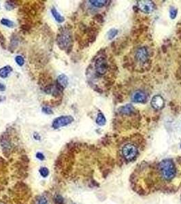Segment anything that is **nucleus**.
Segmentation results:
<instances>
[{"mask_svg":"<svg viewBox=\"0 0 181 204\" xmlns=\"http://www.w3.org/2000/svg\"><path fill=\"white\" fill-rule=\"evenodd\" d=\"M19 40L17 35L15 34H12V37H11V40H10V47L9 50L10 51H11V53H14V50L16 49L17 46H19Z\"/></svg>","mask_w":181,"mask_h":204,"instance_id":"13","label":"nucleus"},{"mask_svg":"<svg viewBox=\"0 0 181 204\" xmlns=\"http://www.w3.org/2000/svg\"><path fill=\"white\" fill-rule=\"evenodd\" d=\"M118 30L116 29H111L109 30L108 34H107V36H108V40H112L113 38H115V36L118 34Z\"/></svg>","mask_w":181,"mask_h":204,"instance_id":"22","label":"nucleus"},{"mask_svg":"<svg viewBox=\"0 0 181 204\" xmlns=\"http://www.w3.org/2000/svg\"><path fill=\"white\" fill-rule=\"evenodd\" d=\"M1 23L3 25L9 28H13L15 26L14 23L8 19H2L1 20Z\"/></svg>","mask_w":181,"mask_h":204,"instance_id":"21","label":"nucleus"},{"mask_svg":"<svg viewBox=\"0 0 181 204\" xmlns=\"http://www.w3.org/2000/svg\"><path fill=\"white\" fill-rule=\"evenodd\" d=\"M34 204H49V202L47 197L41 195V196L37 197Z\"/></svg>","mask_w":181,"mask_h":204,"instance_id":"20","label":"nucleus"},{"mask_svg":"<svg viewBox=\"0 0 181 204\" xmlns=\"http://www.w3.org/2000/svg\"><path fill=\"white\" fill-rule=\"evenodd\" d=\"M0 44L3 49H6V38L1 32H0Z\"/></svg>","mask_w":181,"mask_h":204,"instance_id":"28","label":"nucleus"},{"mask_svg":"<svg viewBox=\"0 0 181 204\" xmlns=\"http://www.w3.org/2000/svg\"><path fill=\"white\" fill-rule=\"evenodd\" d=\"M15 61H16L17 65L20 67L23 66L24 63H25V59H24V58L21 55H17L16 57H15Z\"/></svg>","mask_w":181,"mask_h":204,"instance_id":"25","label":"nucleus"},{"mask_svg":"<svg viewBox=\"0 0 181 204\" xmlns=\"http://www.w3.org/2000/svg\"><path fill=\"white\" fill-rule=\"evenodd\" d=\"M39 172H40L41 176L43 178H47L49 175V170L47 168H45V167L41 168L39 170Z\"/></svg>","mask_w":181,"mask_h":204,"instance_id":"24","label":"nucleus"},{"mask_svg":"<svg viewBox=\"0 0 181 204\" xmlns=\"http://www.w3.org/2000/svg\"><path fill=\"white\" fill-rule=\"evenodd\" d=\"M139 10L145 14H150L154 10V4L149 0H140L137 3Z\"/></svg>","mask_w":181,"mask_h":204,"instance_id":"7","label":"nucleus"},{"mask_svg":"<svg viewBox=\"0 0 181 204\" xmlns=\"http://www.w3.org/2000/svg\"><path fill=\"white\" fill-rule=\"evenodd\" d=\"M4 99H5V98H4V97H0V101H4Z\"/></svg>","mask_w":181,"mask_h":204,"instance_id":"35","label":"nucleus"},{"mask_svg":"<svg viewBox=\"0 0 181 204\" xmlns=\"http://www.w3.org/2000/svg\"><path fill=\"white\" fill-rule=\"evenodd\" d=\"M89 2L95 7L101 8L106 5L108 1H106V0H90Z\"/></svg>","mask_w":181,"mask_h":204,"instance_id":"18","label":"nucleus"},{"mask_svg":"<svg viewBox=\"0 0 181 204\" xmlns=\"http://www.w3.org/2000/svg\"><path fill=\"white\" fill-rule=\"evenodd\" d=\"M95 71L97 74L100 76L104 75L108 70V62L104 57H98L95 63Z\"/></svg>","mask_w":181,"mask_h":204,"instance_id":"6","label":"nucleus"},{"mask_svg":"<svg viewBox=\"0 0 181 204\" xmlns=\"http://www.w3.org/2000/svg\"><path fill=\"white\" fill-rule=\"evenodd\" d=\"M6 90V86L4 84L0 83V91H4Z\"/></svg>","mask_w":181,"mask_h":204,"instance_id":"34","label":"nucleus"},{"mask_svg":"<svg viewBox=\"0 0 181 204\" xmlns=\"http://www.w3.org/2000/svg\"><path fill=\"white\" fill-rule=\"evenodd\" d=\"M132 100L136 103H144L147 99V94L142 91H136L132 95Z\"/></svg>","mask_w":181,"mask_h":204,"instance_id":"11","label":"nucleus"},{"mask_svg":"<svg viewBox=\"0 0 181 204\" xmlns=\"http://www.w3.org/2000/svg\"><path fill=\"white\" fill-rule=\"evenodd\" d=\"M53 201L55 204H64L65 203L64 198L61 195H57L54 197Z\"/></svg>","mask_w":181,"mask_h":204,"instance_id":"23","label":"nucleus"},{"mask_svg":"<svg viewBox=\"0 0 181 204\" xmlns=\"http://www.w3.org/2000/svg\"><path fill=\"white\" fill-rule=\"evenodd\" d=\"M177 13L178 10L175 8L172 7L170 10V19H172V20L175 19L176 16H177Z\"/></svg>","mask_w":181,"mask_h":204,"instance_id":"26","label":"nucleus"},{"mask_svg":"<svg viewBox=\"0 0 181 204\" xmlns=\"http://www.w3.org/2000/svg\"><path fill=\"white\" fill-rule=\"evenodd\" d=\"M96 123L99 126H104L105 125L106 123V119L105 118V116H104V115L102 113V112H99V113H98L97 118H96Z\"/></svg>","mask_w":181,"mask_h":204,"instance_id":"16","label":"nucleus"},{"mask_svg":"<svg viewBox=\"0 0 181 204\" xmlns=\"http://www.w3.org/2000/svg\"><path fill=\"white\" fill-rule=\"evenodd\" d=\"M180 148H181V145H180Z\"/></svg>","mask_w":181,"mask_h":204,"instance_id":"36","label":"nucleus"},{"mask_svg":"<svg viewBox=\"0 0 181 204\" xmlns=\"http://www.w3.org/2000/svg\"><path fill=\"white\" fill-rule=\"evenodd\" d=\"M122 153L124 158L129 161L133 160L138 155V148L132 144H127L123 147Z\"/></svg>","mask_w":181,"mask_h":204,"instance_id":"5","label":"nucleus"},{"mask_svg":"<svg viewBox=\"0 0 181 204\" xmlns=\"http://www.w3.org/2000/svg\"><path fill=\"white\" fill-rule=\"evenodd\" d=\"M151 106L155 110H161L164 107L165 101L161 95H157L152 97L150 102Z\"/></svg>","mask_w":181,"mask_h":204,"instance_id":"10","label":"nucleus"},{"mask_svg":"<svg viewBox=\"0 0 181 204\" xmlns=\"http://www.w3.org/2000/svg\"><path fill=\"white\" fill-rule=\"evenodd\" d=\"M31 25H29V24H27V23L23 24V25H22L21 26V29L25 31H29V30L31 29Z\"/></svg>","mask_w":181,"mask_h":204,"instance_id":"29","label":"nucleus"},{"mask_svg":"<svg viewBox=\"0 0 181 204\" xmlns=\"http://www.w3.org/2000/svg\"><path fill=\"white\" fill-rule=\"evenodd\" d=\"M133 111H134V108L132 107L131 104H127V105L124 106L120 108V112L125 114H131Z\"/></svg>","mask_w":181,"mask_h":204,"instance_id":"17","label":"nucleus"},{"mask_svg":"<svg viewBox=\"0 0 181 204\" xmlns=\"http://www.w3.org/2000/svg\"><path fill=\"white\" fill-rule=\"evenodd\" d=\"M36 157L37 159H39L40 160H44L45 159L44 155L42 153H40V152H39V153H36Z\"/></svg>","mask_w":181,"mask_h":204,"instance_id":"30","label":"nucleus"},{"mask_svg":"<svg viewBox=\"0 0 181 204\" xmlns=\"http://www.w3.org/2000/svg\"><path fill=\"white\" fill-rule=\"evenodd\" d=\"M42 111L43 113H44L46 114H53V110H52L51 108L48 106H43V107L42 108Z\"/></svg>","mask_w":181,"mask_h":204,"instance_id":"27","label":"nucleus"},{"mask_svg":"<svg viewBox=\"0 0 181 204\" xmlns=\"http://www.w3.org/2000/svg\"><path fill=\"white\" fill-rule=\"evenodd\" d=\"M73 204H75V203H73Z\"/></svg>","mask_w":181,"mask_h":204,"instance_id":"37","label":"nucleus"},{"mask_svg":"<svg viewBox=\"0 0 181 204\" xmlns=\"http://www.w3.org/2000/svg\"><path fill=\"white\" fill-rule=\"evenodd\" d=\"M74 118L73 116L70 115H65V116H61L56 118L53 121L52 123V127L54 129H58L61 127H65L70 125L72 123L74 122Z\"/></svg>","mask_w":181,"mask_h":204,"instance_id":"4","label":"nucleus"},{"mask_svg":"<svg viewBox=\"0 0 181 204\" xmlns=\"http://www.w3.org/2000/svg\"><path fill=\"white\" fill-rule=\"evenodd\" d=\"M53 80H52V78L49 75L42 73L40 75V76H39L38 84L40 87L43 86V88H44L46 86L49 85V84H53Z\"/></svg>","mask_w":181,"mask_h":204,"instance_id":"12","label":"nucleus"},{"mask_svg":"<svg viewBox=\"0 0 181 204\" xmlns=\"http://www.w3.org/2000/svg\"><path fill=\"white\" fill-rule=\"evenodd\" d=\"M72 36L67 27H63L59 31L57 36V43L61 50L65 51L68 54L72 51L73 46Z\"/></svg>","mask_w":181,"mask_h":204,"instance_id":"1","label":"nucleus"},{"mask_svg":"<svg viewBox=\"0 0 181 204\" xmlns=\"http://www.w3.org/2000/svg\"><path fill=\"white\" fill-rule=\"evenodd\" d=\"M62 103V99H59V100H55V101H51V104L53 106H59L60 104Z\"/></svg>","mask_w":181,"mask_h":204,"instance_id":"31","label":"nucleus"},{"mask_svg":"<svg viewBox=\"0 0 181 204\" xmlns=\"http://www.w3.org/2000/svg\"><path fill=\"white\" fill-rule=\"evenodd\" d=\"M21 159L22 160V161L24 163H29V159L28 158L27 155H22L21 157Z\"/></svg>","mask_w":181,"mask_h":204,"instance_id":"32","label":"nucleus"},{"mask_svg":"<svg viewBox=\"0 0 181 204\" xmlns=\"http://www.w3.org/2000/svg\"><path fill=\"white\" fill-rule=\"evenodd\" d=\"M0 145L2 148L4 155L7 157H9L11 150H12V144H11L10 136L8 132L4 133L0 136Z\"/></svg>","mask_w":181,"mask_h":204,"instance_id":"3","label":"nucleus"},{"mask_svg":"<svg viewBox=\"0 0 181 204\" xmlns=\"http://www.w3.org/2000/svg\"><path fill=\"white\" fill-rule=\"evenodd\" d=\"M69 84V78L65 74H60L57 78V80L54 84V87L57 88L61 91H64L65 88L67 87Z\"/></svg>","mask_w":181,"mask_h":204,"instance_id":"8","label":"nucleus"},{"mask_svg":"<svg viewBox=\"0 0 181 204\" xmlns=\"http://www.w3.org/2000/svg\"><path fill=\"white\" fill-rule=\"evenodd\" d=\"M51 13L52 15H53V16L54 17V19H55V21L59 23H64L65 21V18L62 15L60 14L59 12H58L57 10L54 7H53L51 9Z\"/></svg>","mask_w":181,"mask_h":204,"instance_id":"15","label":"nucleus"},{"mask_svg":"<svg viewBox=\"0 0 181 204\" xmlns=\"http://www.w3.org/2000/svg\"><path fill=\"white\" fill-rule=\"evenodd\" d=\"M160 170L163 178L166 180H172L176 175V168L171 159L162 160L160 163Z\"/></svg>","mask_w":181,"mask_h":204,"instance_id":"2","label":"nucleus"},{"mask_svg":"<svg viewBox=\"0 0 181 204\" xmlns=\"http://www.w3.org/2000/svg\"><path fill=\"white\" fill-rule=\"evenodd\" d=\"M19 1H6L5 3V8L7 10H12L14 9L15 7L19 5V4L17 3Z\"/></svg>","mask_w":181,"mask_h":204,"instance_id":"19","label":"nucleus"},{"mask_svg":"<svg viewBox=\"0 0 181 204\" xmlns=\"http://www.w3.org/2000/svg\"><path fill=\"white\" fill-rule=\"evenodd\" d=\"M13 71V69L10 66H4L0 69V77L1 78H6L8 77L10 73Z\"/></svg>","mask_w":181,"mask_h":204,"instance_id":"14","label":"nucleus"},{"mask_svg":"<svg viewBox=\"0 0 181 204\" xmlns=\"http://www.w3.org/2000/svg\"><path fill=\"white\" fill-rule=\"evenodd\" d=\"M34 138L36 140H38L39 141V140H41V136H40V135L38 133H36V132H35V133H34Z\"/></svg>","mask_w":181,"mask_h":204,"instance_id":"33","label":"nucleus"},{"mask_svg":"<svg viewBox=\"0 0 181 204\" xmlns=\"http://www.w3.org/2000/svg\"><path fill=\"white\" fill-rule=\"evenodd\" d=\"M135 57L136 60L140 63H145L148 60L149 58V52L146 47H140L138 49L136 54H135Z\"/></svg>","mask_w":181,"mask_h":204,"instance_id":"9","label":"nucleus"}]
</instances>
